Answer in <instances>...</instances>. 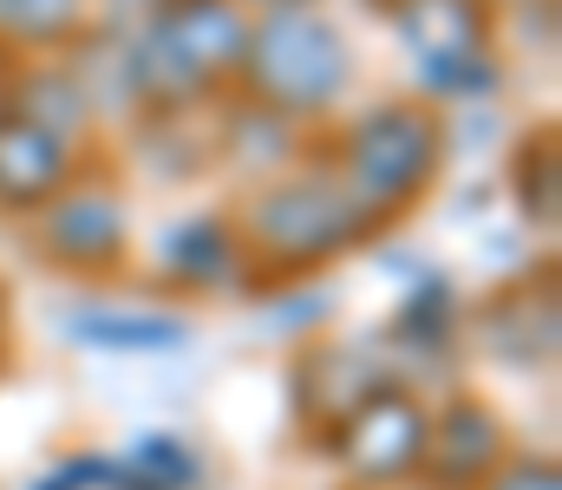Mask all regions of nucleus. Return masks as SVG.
<instances>
[{"label":"nucleus","instance_id":"1","mask_svg":"<svg viewBox=\"0 0 562 490\" xmlns=\"http://www.w3.org/2000/svg\"><path fill=\"white\" fill-rule=\"evenodd\" d=\"M243 46H249V13L236 0H170L150 13L125 72L150 105H190L243 66Z\"/></svg>","mask_w":562,"mask_h":490},{"label":"nucleus","instance_id":"2","mask_svg":"<svg viewBox=\"0 0 562 490\" xmlns=\"http://www.w3.org/2000/svg\"><path fill=\"white\" fill-rule=\"evenodd\" d=\"M380 216L360 209V196L340 176H288L276 190H262L243 216V242L256 255V269L269 275H307L334 255H347L353 242H367Z\"/></svg>","mask_w":562,"mask_h":490},{"label":"nucleus","instance_id":"3","mask_svg":"<svg viewBox=\"0 0 562 490\" xmlns=\"http://www.w3.org/2000/svg\"><path fill=\"white\" fill-rule=\"evenodd\" d=\"M236 72L269 112H321L347 92L353 59L327 20H314L307 7H281V13L249 20V46Z\"/></svg>","mask_w":562,"mask_h":490},{"label":"nucleus","instance_id":"4","mask_svg":"<svg viewBox=\"0 0 562 490\" xmlns=\"http://www.w3.org/2000/svg\"><path fill=\"white\" fill-rule=\"evenodd\" d=\"M445 163L438 118L425 105H380L367 118H353V132L340 138V183L360 196V209L393 216L419 196Z\"/></svg>","mask_w":562,"mask_h":490},{"label":"nucleus","instance_id":"5","mask_svg":"<svg viewBox=\"0 0 562 490\" xmlns=\"http://www.w3.org/2000/svg\"><path fill=\"white\" fill-rule=\"evenodd\" d=\"M406 53L419 59L425 86L445 99H464L491 86V20L484 0H406L393 7Z\"/></svg>","mask_w":562,"mask_h":490},{"label":"nucleus","instance_id":"6","mask_svg":"<svg viewBox=\"0 0 562 490\" xmlns=\"http://www.w3.org/2000/svg\"><path fill=\"white\" fill-rule=\"evenodd\" d=\"M419 452H425V406L406 386H380L373 399H360L334 425V458L373 490L406 485L419 471Z\"/></svg>","mask_w":562,"mask_h":490},{"label":"nucleus","instance_id":"7","mask_svg":"<svg viewBox=\"0 0 562 490\" xmlns=\"http://www.w3.org/2000/svg\"><path fill=\"white\" fill-rule=\"evenodd\" d=\"M504 458V425L484 399H451L438 419H425L419 478L431 490H484Z\"/></svg>","mask_w":562,"mask_h":490},{"label":"nucleus","instance_id":"8","mask_svg":"<svg viewBox=\"0 0 562 490\" xmlns=\"http://www.w3.org/2000/svg\"><path fill=\"white\" fill-rule=\"evenodd\" d=\"M72 176V145L33 118L0 125V209H46Z\"/></svg>","mask_w":562,"mask_h":490},{"label":"nucleus","instance_id":"9","mask_svg":"<svg viewBox=\"0 0 562 490\" xmlns=\"http://www.w3.org/2000/svg\"><path fill=\"white\" fill-rule=\"evenodd\" d=\"M46 249L66 269H112L125 249V203L105 190H66L46 203Z\"/></svg>","mask_w":562,"mask_h":490},{"label":"nucleus","instance_id":"10","mask_svg":"<svg viewBox=\"0 0 562 490\" xmlns=\"http://www.w3.org/2000/svg\"><path fill=\"white\" fill-rule=\"evenodd\" d=\"M484 346L510 366H550L557 360V282H517L497 301H484Z\"/></svg>","mask_w":562,"mask_h":490},{"label":"nucleus","instance_id":"11","mask_svg":"<svg viewBox=\"0 0 562 490\" xmlns=\"http://www.w3.org/2000/svg\"><path fill=\"white\" fill-rule=\"evenodd\" d=\"M380 386H393L386 366H373V360L353 353V346H327V353H307V360H301L294 406H301V419H327V425H340V419H347L360 399H373Z\"/></svg>","mask_w":562,"mask_h":490},{"label":"nucleus","instance_id":"12","mask_svg":"<svg viewBox=\"0 0 562 490\" xmlns=\"http://www.w3.org/2000/svg\"><path fill=\"white\" fill-rule=\"evenodd\" d=\"M164 269L183 282V288H223L236 275V236L216 223V216H196V223H177L164 236Z\"/></svg>","mask_w":562,"mask_h":490},{"label":"nucleus","instance_id":"13","mask_svg":"<svg viewBox=\"0 0 562 490\" xmlns=\"http://www.w3.org/2000/svg\"><path fill=\"white\" fill-rule=\"evenodd\" d=\"M13 112H20V118H33V125H46V132H59V138L72 145V132L86 125L92 99H86V86H79V79H66V72L53 66V72H26V79L13 86Z\"/></svg>","mask_w":562,"mask_h":490},{"label":"nucleus","instance_id":"14","mask_svg":"<svg viewBox=\"0 0 562 490\" xmlns=\"http://www.w3.org/2000/svg\"><path fill=\"white\" fill-rule=\"evenodd\" d=\"M86 26V0H0V39L66 46Z\"/></svg>","mask_w":562,"mask_h":490},{"label":"nucleus","instance_id":"15","mask_svg":"<svg viewBox=\"0 0 562 490\" xmlns=\"http://www.w3.org/2000/svg\"><path fill=\"white\" fill-rule=\"evenodd\" d=\"M190 478H196V458H190L183 445H170V438H144L132 458L112 465L105 485H119V490H190Z\"/></svg>","mask_w":562,"mask_h":490},{"label":"nucleus","instance_id":"16","mask_svg":"<svg viewBox=\"0 0 562 490\" xmlns=\"http://www.w3.org/2000/svg\"><path fill=\"white\" fill-rule=\"evenodd\" d=\"M517 203L530 223L557 229V209H562V170H557V132L530 138L524 158H517Z\"/></svg>","mask_w":562,"mask_h":490},{"label":"nucleus","instance_id":"17","mask_svg":"<svg viewBox=\"0 0 562 490\" xmlns=\"http://www.w3.org/2000/svg\"><path fill=\"white\" fill-rule=\"evenodd\" d=\"M72 333L92 346H177L183 340V327L170 315H105V308H86L72 321Z\"/></svg>","mask_w":562,"mask_h":490},{"label":"nucleus","instance_id":"18","mask_svg":"<svg viewBox=\"0 0 562 490\" xmlns=\"http://www.w3.org/2000/svg\"><path fill=\"white\" fill-rule=\"evenodd\" d=\"M484 490H562L557 458H504Z\"/></svg>","mask_w":562,"mask_h":490},{"label":"nucleus","instance_id":"19","mask_svg":"<svg viewBox=\"0 0 562 490\" xmlns=\"http://www.w3.org/2000/svg\"><path fill=\"white\" fill-rule=\"evenodd\" d=\"M112 471L99 465V458H79V465H59V478H46L40 490H86V485H105Z\"/></svg>","mask_w":562,"mask_h":490},{"label":"nucleus","instance_id":"20","mask_svg":"<svg viewBox=\"0 0 562 490\" xmlns=\"http://www.w3.org/2000/svg\"><path fill=\"white\" fill-rule=\"evenodd\" d=\"M7 118H13V79L0 72V125H7Z\"/></svg>","mask_w":562,"mask_h":490},{"label":"nucleus","instance_id":"21","mask_svg":"<svg viewBox=\"0 0 562 490\" xmlns=\"http://www.w3.org/2000/svg\"><path fill=\"white\" fill-rule=\"evenodd\" d=\"M281 7H307V0H262V13H281Z\"/></svg>","mask_w":562,"mask_h":490},{"label":"nucleus","instance_id":"22","mask_svg":"<svg viewBox=\"0 0 562 490\" xmlns=\"http://www.w3.org/2000/svg\"><path fill=\"white\" fill-rule=\"evenodd\" d=\"M367 7H386V13H393V7H406V0H367Z\"/></svg>","mask_w":562,"mask_h":490},{"label":"nucleus","instance_id":"23","mask_svg":"<svg viewBox=\"0 0 562 490\" xmlns=\"http://www.w3.org/2000/svg\"><path fill=\"white\" fill-rule=\"evenodd\" d=\"M164 7H170V0H164Z\"/></svg>","mask_w":562,"mask_h":490}]
</instances>
